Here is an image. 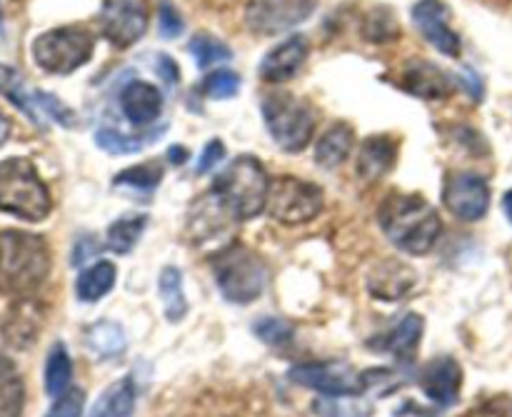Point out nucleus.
Instances as JSON below:
<instances>
[{
	"mask_svg": "<svg viewBox=\"0 0 512 417\" xmlns=\"http://www.w3.org/2000/svg\"><path fill=\"white\" fill-rule=\"evenodd\" d=\"M378 223L390 243L408 255H428L443 230L438 210L415 193H390L380 203Z\"/></svg>",
	"mask_w": 512,
	"mask_h": 417,
	"instance_id": "nucleus-1",
	"label": "nucleus"
},
{
	"mask_svg": "<svg viewBox=\"0 0 512 417\" xmlns=\"http://www.w3.org/2000/svg\"><path fill=\"white\" fill-rule=\"evenodd\" d=\"M50 273V250L40 235L25 230L0 233V293L25 298L45 283Z\"/></svg>",
	"mask_w": 512,
	"mask_h": 417,
	"instance_id": "nucleus-2",
	"label": "nucleus"
},
{
	"mask_svg": "<svg viewBox=\"0 0 512 417\" xmlns=\"http://www.w3.org/2000/svg\"><path fill=\"white\" fill-rule=\"evenodd\" d=\"M210 193L230 210L235 220H250L268 205L270 178L263 163L250 155H240L215 178Z\"/></svg>",
	"mask_w": 512,
	"mask_h": 417,
	"instance_id": "nucleus-3",
	"label": "nucleus"
},
{
	"mask_svg": "<svg viewBox=\"0 0 512 417\" xmlns=\"http://www.w3.org/2000/svg\"><path fill=\"white\" fill-rule=\"evenodd\" d=\"M0 210L28 223H40L53 210L48 188L28 158L0 160Z\"/></svg>",
	"mask_w": 512,
	"mask_h": 417,
	"instance_id": "nucleus-4",
	"label": "nucleus"
},
{
	"mask_svg": "<svg viewBox=\"0 0 512 417\" xmlns=\"http://www.w3.org/2000/svg\"><path fill=\"white\" fill-rule=\"evenodd\" d=\"M213 273L223 298L235 305H250L268 285V268L260 255L240 243H230L215 255Z\"/></svg>",
	"mask_w": 512,
	"mask_h": 417,
	"instance_id": "nucleus-5",
	"label": "nucleus"
},
{
	"mask_svg": "<svg viewBox=\"0 0 512 417\" xmlns=\"http://www.w3.org/2000/svg\"><path fill=\"white\" fill-rule=\"evenodd\" d=\"M260 110L270 138L285 153H300L308 148L315 133V115L303 100L290 93H273L265 95Z\"/></svg>",
	"mask_w": 512,
	"mask_h": 417,
	"instance_id": "nucleus-6",
	"label": "nucleus"
},
{
	"mask_svg": "<svg viewBox=\"0 0 512 417\" xmlns=\"http://www.w3.org/2000/svg\"><path fill=\"white\" fill-rule=\"evenodd\" d=\"M95 38L85 28L65 25L40 33L33 40V60L40 70L53 75H70L93 58Z\"/></svg>",
	"mask_w": 512,
	"mask_h": 417,
	"instance_id": "nucleus-7",
	"label": "nucleus"
},
{
	"mask_svg": "<svg viewBox=\"0 0 512 417\" xmlns=\"http://www.w3.org/2000/svg\"><path fill=\"white\" fill-rule=\"evenodd\" d=\"M265 210L270 218L283 225H303L318 218L323 210V190L308 180L285 175L270 183V195Z\"/></svg>",
	"mask_w": 512,
	"mask_h": 417,
	"instance_id": "nucleus-8",
	"label": "nucleus"
},
{
	"mask_svg": "<svg viewBox=\"0 0 512 417\" xmlns=\"http://www.w3.org/2000/svg\"><path fill=\"white\" fill-rule=\"evenodd\" d=\"M318 8V0H250L245 8V25L250 33L280 35L305 23Z\"/></svg>",
	"mask_w": 512,
	"mask_h": 417,
	"instance_id": "nucleus-9",
	"label": "nucleus"
},
{
	"mask_svg": "<svg viewBox=\"0 0 512 417\" xmlns=\"http://www.w3.org/2000/svg\"><path fill=\"white\" fill-rule=\"evenodd\" d=\"M288 378L300 388L315 390L328 398H355L363 393L365 375L355 373L345 363H305L290 368Z\"/></svg>",
	"mask_w": 512,
	"mask_h": 417,
	"instance_id": "nucleus-10",
	"label": "nucleus"
},
{
	"mask_svg": "<svg viewBox=\"0 0 512 417\" xmlns=\"http://www.w3.org/2000/svg\"><path fill=\"white\" fill-rule=\"evenodd\" d=\"M98 23L103 38L125 50L138 43L148 30V8L143 0H103Z\"/></svg>",
	"mask_w": 512,
	"mask_h": 417,
	"instance_id": "nucleus-11",
	"label": "nucleus"
},
{
	"mask_svg": "<svg viewBox=\"0 0 512 417\" xmlns=\"http://www.w3.org/2000/svg\"><path fill=\"white\" fill-rule=\"evenodd\" d=\"M443 203L458 220L475 223L488 215L490 185L478 173H453L445 180Z\"/></svg>",
	"mask_w": 512,
	"mask_h": 417,
	"instance_id": "nucleus-12",
	"label": "nucleus"
},
{
	"mask_svg": "<svg viewBox=\"0 0 512 417\" xmlns=\"http://www.w3.org/2000/svg\"><path fill=\"white\" fill-rule=\"evenodd\" d=\"M448 5L443 0H420L413 8V23L438 53L448 58L460 55V35L448 23Z\"/></svg>",
	"mask_w": 512,
	"mask_h": 417,
	"instance_id": "nucleus-13",
	"label": "nucleus"
},
{
	"mask_svg": "<svg viewBox=\"0 0 512 417\" xmlns=\"http://www.w3.org/2000/svg\"><path fill=\"white\" fill-rule=\"evenodd\" d=\"M308 53V40L303 35H290L288 40H283V43L265 53L258 70L260 78L265 83H288L300 73V68L308 60Z\"/></svg>",
	"mask_w": 512,
	"mask_h": 417,
	"instance_id": "nucleus-14",
	"label": "nucleus"
},
{
	"mask_svg": "<svg viewBox=\"0 0 512 417\" xmlns=\"http://www.w3.org/2000/svg\"><path fill=\"white\" fill-rule=\"evenodd\" d=\"M463 385V370L453 358H438L428 363L420 373V388L440 408L455 405Z\"/></svg>",
	"mask_w": 512,
	"mask_h": 417,
	"instance_id": "nucleus-15",
	"label": "nucleus"
},
{
	"mask_svg": "<svg viewBox=\"0 0 512 417\" xmlns=\"http://www.w3.org/2000/svg\"><path fill=\"white\" fill-rule=\"evenodd\" d=\"M120 110H123V115L130 123L138 125V128H145V125L158 120L160 113H163V93L153 83L130 80L120 90Z\"/></svg>",
	"mask_w": 512,
	"mask_h": 417,
	"instance_id": "nucleus-16",
	"label": "nucleus"
},
{
	"mask_svg": "<svg viewBox=\"0 0 512 417\" xmlns=\"http://www.w3.org/2000/svg\"><path fill=\"white\" fill-rule=\"evenodd\" d=\"M403 85L408 93L423 100L448 98L455 90V80L430 60H410L408 68L403 70Z\"/></svg>",
	"mask_w": 512,
	"mask_h": 417,
	"instance_id": "nucleus-17",
	"label": "nucleus"
},
{
	"mask_svg": "<svg viewBox=\"0 0 512 417\" xmlns=\"http://www.w3.org/2000/svg\"><path fill=\"white\" fill-rule=\"evenodd\" d=\"M398 163V143L388 135H373L358 150V175L365 183H375Z\"/></svg>",
	"mask_w": 512,
	"mask_h": 417,
	"instance_id": "nucleus-18",
	"label": "nucleus"
},
{
	"mask_svg": "<svg viewBox=\"0 0 512 417\" xmlns=\"http://www.w3.org/2000/svg\"><path fill=\"white\" fill-rule=\"evenodd\" d=\"M415 283H418V275H415L410 268H405V265L395 263V260H385V263H380L368 278L370 293L380 300L403 298L405 293L413 290Z\"/></svg>",
	"mask_w": 512,
	"mask_h": 417,
	"instance_id": "nucleus-19",
	"label": "nucleus"
},
{
	"mask_svg": "<svg viewBox=\"0 0 512 417\" xmlns=\"http://www.w3.org/2000/svg\"><path fill=\"white\" fill-rule=\"evenodd\" d=\"M355 148V133L350 125L338 123L325 130L315 143V163L323 170H335L350 158Z\"/></svg>",
	"mask_w": 512,
	"mask_h": 417,
	"instance_id": "nucleus-20",
	"label": "nucleus"
},
{
	"mask_svg": "<svg viewBox=\"0 0 512 417\" xmlns=\"http://www.w3.org/2000/svg\"><path fill=\"white\" fill-rule=\"evenodd\" d=\"M0 95H5L20 113H25L35 125L43 128V115H40L43 110H40L38 105V90L30 93L23 75H20L18 70L8 68V65H0Z\"/></svg>",
	"mask_w": 512,
	"mask_h": 417,
	"instance_id": "nucleus-21",
	"label": "nucleus"
},
{
	"mask_svg": "<svg viewBox=\"0 0 512 417\" xmlns=\"http://www.w3.org/2000/svg\"><path fill=\"white\" fill-rule=\"evenodd\" d=\"M135 415V383L130 375L115 380L98 398L88 417H133Z\"/></svg>",
	"mask_w": 512,
	"mask_h": 417,
	"instance_id": "nucleus-22",
	"label": "nucleus"
},
{
	"mask_svg": "<svg viewBox=\"0 0 512 417\" xmlns=\"http://www.w3.org/2000/svg\"><path fill=\"white\" fill-rule=\"evenodd\" d=\"M115 278H118V268L110 260H98L88 270H83V275L75 283V295H78L80 303H95L113 290Z\"/></svg>",
	"mask_w": 512,
	"mask_h": 417,
	"instance_id": "nucleus-23",
	"label": "nucleus"
},
{
	"mask_svg": "<svg viewBox=\"0 0 512 417\" xmlns=\"http://www.w3.org/2000/svg\"><path fill=\"white\" fill-rule=\"evenodd\" d=\"M30 300H20V305H15L8 313L3 323V335L10 345L15 348H28L33 343V338L40 330V318L35 315L33 305H28Z\"/></svg>",
	"mask_w": 512,
	"mask_h": 417,
	"instance_id": "nucleus-24",
	"label": "nucleus"
},
{
	"mask_svg": "<svg viewBox=\"0 0 512 417\" xmlns=\"http://www.w3.org/2000/svg\"><path fill=\"white\" fill-rule=\"evenodd\" d=\"M158 293L160 300H163V310H165V318L170 323H180V320L188 315V298H185V290H183V273L173 265L163 268L158 278Z\"/></svg>",
	"mask_w": 512,
	"mask_h": 417,
	"instance_id": "nucleus-25",
	"label": "nucleus"
},
{
	"mask_svg": "<svg viewBox=\"0 0 512 417\" xmlns=\"http://www.w3.org/2000/svg\"><path fill=\"white\" fill-rule=\"evenodd\" d=\"M25 405V385L13 360L0 355V417H20Z\"/></svg>",
	"mask_w": 512,
	"mask_h": 417,
	"instance_id": "nucleus-26",
	"label": "nucleus"
},
{
	"mask_svg": "<svg viewBox=\"0 0 512 417\" xmlns=\"http://www.w3.org/2000/svg\"><path fill=\"white\" fill-rule=\"evenodd\" d=\"M85 345L93 350L100 358H115V355L125 353L128 348V338H125V330L118 323H110V320H100V323L90 325L88 333H85Z\"/></svg>",
	"mask_w": 512,
	"mask_h": 417,
	"instance_id": "nucleus-27",
	"label": "nucleus"
},
{
	"mask_svg": "<svg viewBox=\"0 0 512 417\" xmlns=\"http://www.w3.org/2000/svg\"><path fill=\"white\" fill-rule=\"evenodd\" d=\"M73 383V363L63 343L53 345L48 360H45V393L50 398H60L70 390Z\"/></svg>",
	"mask_w": 512,
	"mask_h": 417,
	"instance_id": "nucleus-28",
	"label": "nucleus"
},
{
	"mask_svg": "<svg viewBox=\"0 0 512 417\" xmlns=\"http://www.w3.org/2000/svg\"><path fill=\"white\" fill-rule=\"evenodd\" d=\"M420 335H423V318L415 313L405 315L398 323V328L385 338V350L393 353L395 358L410 360L415 355V350H418Z\"/></svg>",
	"mask_w": 512,
	"mask_h": 417,
	"instance_id": "nucleus-29",
	"label": "nucleus"
},
{
	"mask_svg": "<svg viewBox=\"0 0 512 417\" xmlns=\"http://www.w3.org/2000/svg\"><path fill=\"white\" fill-rule=\"evenodd\" d=\"M163 130L140 135V138H130V135L118 133V130L113 128H100L98 133H95V143H98L100 150H105V153L110 155H133V153H140L143 148H148L153 140H158V135L163 133Z\"/></svg>",
	"mask_w": 512,
	"mask_h": 417,
	"instance_id": "nucleus-30",
	"label": "nucleus"
},
{
	"mask_svg": "<svg viewBox=\"0 0 512 417\" xmlns=\"http://www.w3.org/2000/svg\"><path fill=\"white\" fill-rule=\"evenodd\" d=\"M145 225H148V215H130V218L115 220L108 228V248L118 255L130 253L143 235Z\"/></svg>",
	"mask_w": 512,
	"mask_h": 417,
	"instance_id": "nucleus-31",
	"label": "nucleus"
},
{
	"mask_svg": "<svg viewBox=\"0 0 512 417\" xmlns=\"http://www.w3.org/2000/svg\"><path fill=\"white\" fill-rule=\"evenodd\" d=\"M160 180H163V165L158 160H148V163L133 165V168H125L123 173H118L113 178L115 185L120 188H133V190H153L158 188Z\"/></svg>",
	"mask_w": 512,
	"mask_h": 417,
	"instance_id": "nucleus-32",
	"label": "nucleus"
},
{
	"mask_svg": "<svg viewBox=\"0 0 512 417\" xmlns=\"http://www.w3.org/2000/svg\"><path fill=\"white\" fill-rule=\"evenodd\" d=\"M190 53H193L195 65L198 68H210V65L228 63L233 58V50L223 43V40L213 38L208 33H198L193 40H190Z\"/></svg>",
	"mask_w": 512,
	"mask_h": 417,
	"instance_id": "nucleus-33",
	"label": "nucleus"
},
{
	"mask_svg": "<svg viewBox=\"0 0 512 417\" xmlns=\"http://www.w3.org/2000/svg\"><path fill=\"white\" fill-rule=\"evenodd\" d=\"M253 333L258 335L265 345H270V348H285V345H290V340L295 338L293 325H288L285 320H278V318L255 320Z\"/></svg>",
	"mask_w": 512,
	"mask_h": 417,
	"instance_id": "nucleus-34",
	"label": "nucleus"
},
{
	"mask_svg": "<svg viewBox=\"0 0 512 417\" xmlns=\"http://www.w3.org/2000/svg\"><path fill=\"white\" fill-rule=\"evenodd\" d=\"M203 90H205V95L213 100L233 98V95H238V90H240V75L233 73V70H228V68L215 70V73H210L208 78L203 80Z\"/></svg>",
	"mask_w": 512,
	"mask_h": 417,
	"instance_id": "nucleus-35",
	"label": "nucleus"
},
{
	"mask_svg": "<svg viewBox=\"0 0 512 417\" xmlns=\"http://www.w3.org/2000/svg\"><path fill=\"white\" fill-rule=\"evenodd\" d=\"M38 105H40V110L48 115V118L58 120L63 128H73L75 120H78L75 118L73 110H70L68 105H63V100L55 98V95H50V93H43V90H38Z\"/></svg>",
	"mask_w": 512,
	"mask_h": 417,
	"instance_id": "nucleus-36",
	"label": "nucleus"
},
{
	"mask_svg": "<svg viewBox=\"0 0 512 417\" xmlns=\"http://www.w3.org/2000/svg\"><path fill=\"white\" fill-rule=\"evenodd\" d=\"M83 403V390H68L65 395L55 398V405L45 417H80L83 415Z\"/></svg>",
	"mask_w": 512,
	"mask_h": 417,
	"instance_id": "nucleus-37",
	"label": "nucleus"
},
{
	"mask_svg": "<svg viewBox=\"0 0 512 417\" xmlns=\"http://www.w3.org/2000/svg\"><path fill=\"white\" fill-rule=\"evenodd\" d=\"M183 18H180L178 10L170 5V0H163L160 3V13H158V30L163 38H178L183 33Z\"/></svg>",
	"mask_w": 512,
	"mask_h": 417,
	"instance_id": "nucleus-38",
	"label": "nucleus"
},
{
	"mask_svg": "<svg viewBox=\"0 0 512 417\" xmlns=\"http://www.w3.org/2000/svg\"><path fill=\"white\" fill-rule=\"evenodd\" d=\"M223 158H225V145H223V140H210V143L205 145L203 155H200L198 168H195V173H198V175L210 173V170H213L215 165H218Z\"/></svg>",
	"mask_w": 512,
	"mask_h": 417,
	"instance_id": "nucleus-39",
	"label": "nucleus"
},
{
	"mask_svg": "<svg viewBox=\"0 0 512 417\" xmlns=\"http://www.w3.org/2000/svg\"><path fill=\"white\" fill-rule=\"evenodd\" d=\"M155 73L160 75V80H163L165 85H175L180 80L178 63H175V60L165 53H160L158 58H155Z\"/></svg>",
	"mask_w": 512,
	"mask_h": 417,
	"instance_id": "nucleus-40",
	"label": "nucleus"
},
{
	"mask_svg": "<svg viewBox=\"0 0 512 417\" xmlns=\"http://www.w3.org/2000/svg\"><path fill=\"white\" fill-rule=\"evenodd\" d=\"M470 417H512V403L510 400H490Z\"/></svg>",
	"mask_w": 512,
	"mask_h": 417,
	"instance_id": "nucleus-41",
	"label": "nucleus"
},
{
	"mask_svg": "<svg viewBox=\"0 0 512 417\" xmlns=\"http://www.w3.org/2000/svg\"><path fill=\"white\" fill-rule=\"evenodd\" d=\"M188 155H190L188 150H185V148H178V145H173V148L168 150V158L173 160V165H183L185 160H188Z\"/></svg>",
	"mask_w": 512,
	"mask_h": 417,
	"instance_id": "nucleus-42",
	"label": "nucleus"
},
{
	"mask_svg": "<svg viewBox=\"0 0 512 417\" xmlns=\"http://www.w3.org/2000/svg\"><path fill=\"white\" fill-rule=\"evenodd\" d=\"M503 210H505V215H508V220L512 223V190H508V193L503 195Z\"/></svg>",
	"mask_w": 512,
	"mask_h": 417,
	"instance_id": "nucleus-43",
	"label": "nucleus"
},
{
	"mask_svg": "<svg viewBox=\"0 0 512 417\" xmlns=\"http://www.w3.org/2000/svg\"><path fill=\"white\" fill-rule=\"evenodd\" d=\"M8 133H10V125H8V120H5V115L0 113V145L5 143V138H8Z\"/></svg>",
	"mask_w": 512,
	"mask_h": 417,
	"instance_id": "nucleus-44",
	"label": "nucleus"
}]
</instances>
